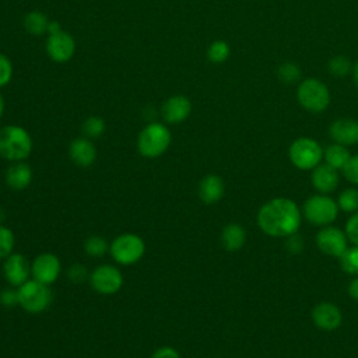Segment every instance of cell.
Here are the masks:
<instances>
[{"instance_id":"obj_27","label":"cell","mask_w":358,"mask_h":358,"mask_svg":"<svg viewBox=\"0 0 358 358\" xmlns=\"http://www.w3.org/2000/svg\"><path fill=\"white\" fill-rule=\"evenodd\" d=\"M231 49L225 41H214L207 49V59L211 63H222L229 57Z\"/></svg>"},{"instance_id":"obj_5","label":"cell","mask_w":358,"mask_h":358,"mask_svg":"<svg viewBox=\"0 0 358 358\" xmlns=\"http://www.w3.org/2000/svg\"><path fill=\"white\" fill-rule=\"evenodd\" d=\"M17 292L18 305L28 313H41L46 310L52 302V291L49 285L34 278L20 285Z\"/></svg>"},{"instance_id":"obj_10","label":"cell","mask_w":358,"mask_h":358,"mask_svg":"<svg viewBox=\"0 0 358 358\" xmlns=\"http://www.w3.org/2000/svg\"><path fill=\"white\" fill-rule=\"evenodd\" d=\"M74 52H76V41L69 32L59 29L48 35L46 53L53 62L66 63L74 56Z\"/></svg>"},{"instance_id":"obj_38","label":"cell","mask_w":358,"mask_h":358,"mask_svg":"<svg viewBox=\"0 0 358 358\" xmlns=\"http://www.w3.org/2000/svg\"><path fill=\"white\" fill-rule=\"evenodd\" d=\"M348 294L352 299L358 301V277H355L348 285Z\"/></svg>"},{"instance_id":"obj_14","label":"cell","mask_w":358,"mask_h":358,"mask_svg":"<svg viewBox=\"0 0 358 358\" xmlns=\"http://www.w3.org/2000/svg\"><path fill=\"white\" fill-rule=\"evenodd\" d=\"M192 112L190 99L185 95H173L169 96L161 109L162 117L169 124H179L185 122Z\"/></svg>"},{"instance_id":"obj_9","label":"cell","mask_w":358,"mask_h":358,"mask_svg":"<svg viewBox=\"0 0 358 358\" xmlns=\"http://www.w3.org/2000/svg\"><path fill=\"white\" fill-rule=\"evenodd\" d=\"M91 287L102 295H112L123 285V275L116 266L102 264L90 274Z\"/></svg>"},{"instance_id":"obj_7","label":"cell","mask_w":358,"mask_h":358,"mask_svg":"<svg viewBox=\"0 0 358 358\" xmlns=\"http://www.w3.org/2000/svg\"><path fill=\"white\" fill-rule=\"evenodd\" d=\"M288 157L296 168L308 171L320 164L323 158V148L310 137H299L289 145Z\"/></svg>"},{"instance_id":"obj_17","label":"cell","mask_w":358,"mask_h":358,"mask_svg":"<svg viewBox=\"0 0 358 358\" xmlns=\"http://www.w3.org/2000/svg\"><path fill=\"white\" fill-rule=\"evenodd\" d=\"M70 159L83 168L94 164L96 158V147L88 137H77L69 145Z\"/></svg>"},{"instance_id":"obj_12","label":"cell","mask_w":358,"mask_h":358,"mask_svg":"<svg viewBox=\"0 0 358 358\" xmlns=\"http://www.w3.org/2000/svg\"><path fill=\"white\" fill-rule=\"evenodd\" d=\"M3 274L10 285L18 288L20 285H22L29 280L31 264L24 255L11 253L4 260Z\"/></svg>"},{"instance_id":"obj_35","label":"cell","mask_w":358,"mask_h":358,"mask_svg":"<svg viewBox=\"0 0 358 358\" xmlns=\"http://www.w3.org/2000/svg\"><path fill=\"white\" fill-rule=\"evenodd\" d=\"M67 277H69L70 281H73L76 284H80L87 278V268L83 264L76 263V264L70 266V268L67 271Z\"/></svg>"},{"instance_id":"obj_29","label":"cell","mask_w":358,"mask_h":358,"mask_svg":"<svg viewBox=\"0 0 358 358\" xmlns=\"http://www.w3.org/2000/svg\"><path fill=\"white\" fill-rule=\"evenodd\" d=\"M105 122L99 116H90L83 123V133L88 138H98L105 131Z\"/></svg>"},{"instance_id":"obj_33","label":"cell","mask_w":358,"mask_h":358,"mask_svg":"<svg viewBox=\"0 0 358 358\" xmlns=\"http://www.w3.org/2000/svg\"><path fill=\"white\" fill-rule=\"evenodd\" d=\"M343 173L348 182L358 185V155H351L345 166L343 168Z\"/></svg>"},{"instance_id":"obj_4","label":"cell","mask_w":358,"mask_h":358,"mask_svg":"<svg viewBox=\"0 0 358 358\" xmlns=\"http://www.w3.org/2000/svg\"><path fill=\"white\" fill-rule=\"evenodd\" d=\"M298 103L310 113H320L330 103V92L327 85L313 77L302 80L296 88Z\"/></svg>"},{"instance_id":"obj_18","label":"cell","mask_w":358,"mask_h":358,"mask_svg":"<svg viewBox=\"0 0 358 358\" xmlns=\"http://www.w3.org/2000/svg\"><path fill=\"white\" fill-rule=\"evenodd\" d=\"M310 180L315 189L320 193H330L338 185V173L333 166L327 164H319L316 168H313Z\"/></svg>"},{"instance_id":"obj_22","label":"cell","mask_w":358,"mask_h":358,"mask_svg":"<svg viewBox=\"0 0 358 358\" xmlns=\"http://www.w3.org/2000/svg\"><path fill=\"white\" fill-rule=\"evenodd\" d=\"M323 157L327 165L333 166L334 169H343L351 155L345 145L333 143L326 147V150L323 151Z\"/></svg>"},{"instance_id":"obj_8","label":"cell","mask_w":358,"mask_h":358,"mask_svg":"<svg viewBox=\"0 0 358 358\" xmlns=\"http://www.w3.org/2000/svg\"><path fill=\"white\" fill-rule=\"evenodd\" d=\"M338 213V204L329 196H310L303 204V215L313 225H327L333 222Z\"/></svg>"},{"instance_id":"obj_24","label":"cell","mask_w":358,"mask_h":358,"mask_svg":"<svg viewBox=\"0 0 358 358\" xmlns=\"http://www.w3.org/2000/svg\"><path fill=\"white\" fill-rule=\"evenodd\" d=\"M327 70L333 77L343 78V77H345L347 74H350L352 71V64H351L350 59H347L343 55H338V56H333L329 60Z\"/></svg>"},{"instance_id":"obj_36","label":"cell","mask_w":358,"mask_h":358,"mask_svg":"<svg viewBox=\"0 0 358 358\" xmlns=\"http://www.w3.org/2000/svg\"><path fill=\"white\" fill-rule=\"evenodd\" d=\"M0 303L6 308H13L14 305L18 303V292L17 289H3L0 292Z\"/></svg>"},{"instance_id":"obj_30","label":"cell","mask_w":358,"mask_h":358,"mask_svg":"<svg viewBox=\"0 0 358 358\" xmlns=\"http://www.w3.org/2000/svg\"><path fill=\"white\" fill-rule=\"evenodd\" d=\"M338 208H341L345 213H354L358 211V189H345L338 196Z\"/></svg>"},{"instance_id":"obj_23","label":"cell","mask_w":358,"mask_h":358,"mask_svg":"<svg viewBox=\"0 0 358 358\" xmlns=\"http://www.w3.org/2000/svg\"><path fill=\"white\" fill-rule=\"evenodd\" d=\"M49 20L41 11H31L24 18V27L31 35H42L49 29Z\"/></svg>"},{"instance_id":"obj_13","label":"cell","mask_w":358,"mask_h":358,"mask_svg":"<svg viewBox=\"0 0 358 358\" xmlns=\"http://www.w3.org/2000/svg\"><path fill=\"white\" fill-rule=\"evenodd\" d=\"M316 243L324 255L340 257L347 249V235L336 227H326L317 232Z\"/></svg>"},{"instance_id":"obj_6","label":"cell","mask_w":358,"mask_h":358,"mask_svg":"<svg viewBox=\"0 0 358 358\" xmlns=\"http://www.w3.org/2000/svg\"><path fill=\"white\" fill-rule=\"evenodd\" d=\"M109 252L117 264L131 266L141 260L145 252V245L143 238L136 234H122L112 241Z\"/></svg>"},{"instance_id":"obj_1","label":"cell","mask_w":358,"mask_h":358,"mask_svg":"<svg viewBox=\"0 0 358 358\" xmlns=\"http://www.w3.org/2000/svg\"><path fill=\"white\" fill-rule=\"evenodd\" d=\"M301 210L295 201L277 197L264 203L257 213L260 229L270 236H292L301 227Z\"/></svg>"},{"instance_id":"obj_2","label":"cell","mask_w":358,"mask_h":358,"mask_svg":"<svg viewBox=\"0 0 358 358\" xmlns=\"http://www.w3.org/2000/svg\"><path fill=\"white\" fill-rule=\"evenodd\" d=\"M32 151L29 133L17 124H7L0 129V155L11 162L24 161Z\"/></svg>"},{"instance_id":"obj_19","label":"cell","mask_w":358,"mask_h":358,"mask_svg":"<svg viewBox=\"0 0 358 358\" xmlns=\"http://www.w3.org/2000/svg\"><path fill=\"white\" fill-rule=\"evenodd\" d=\"M32 169L28 164L18 161L13 162L6 171V183L13 190H24L31 185Z\"/></svg>"},{"instance_id":"obj_16","label":"cell","mask_w":358,"mask_h":358,"mask_svg":"<svg viewBox=\"0 0 358 358\" xmlns=\"http://www.w3.org/2000/svg\"><path fill=\"white\" fill-rule=\"evenodd\" d=\"M329 134L337 144L354 145L358 143V120L351 117L337 119L330 124Z\"/></svg>"},{"instance_id":"obj_39","label":"cell","mask_w":358,"mask_h":358,"mask_svg":"<svg viewBox=\"0 0 358 358\" xmlns=\"http://www.w3.org/2000/svg\"><path fill=\"white\" fill-rule=\"evenodd\" d=\"M351 74H352V81H354V84H355V87L358 90V62L355 64H352Z\"/></svg>"},{"instance_id":"obj_26","label":"cell","mask_w":358,"mask_h":358,"mask_svg":"<svg viewBox=\"0 0 358 358\" xmlns=\"http://www.w3.org/2000/svg\"><path fill=\"white\" fill-rule=\"evenodd\" d=\"M277 77L280 81H282L285 84H294V83L299 81V78H301V69L296 63L285 62L278 66Z\"/></svg>"},{"instance_id":"obj_20","label":"cell","mask_w":358,"mask_h":358,"mask_svg":"<svg viewBox=\"0 0 358 358\" xmlns=\"http://www.w3.org/2000/svg\"><path fill=\"white\" fill-rule=\"evenodd\" d=\"M224 182L220 176L210 173L206 175L199 183V197L206 204H214L224 196Z\"/></svg>"},{"instance_id":"obj_15","label":"cell","mask_w":358,"mask_h":358,"mask_svg":"<svg viewBox=\"0 0 358 358\" xmlns=\"http://www.w3.org/2000/svg\"><path fill=\"white\" fill-rule=\"evenodd\" d=\"M312 320L319 329L331 331L341 324L343 315L337 305L331 302H322L313 308Z\"/></svg>"},{"instance_id":"obj_3","label":"cell","mask_w":358,"mask_h":358,"mask_svg":"<svg viewBox=\"0 0 358 358\" xmlns=\"http://www.w3.org/2000/svg\"><path fill=\"white\" fill-rule=\"evenodd\" d=\"M171 130L158 122L148 123L137 137V150L145 158H157L162 155L171 145Z\"/></svg>"},{"instance_id":"obj_37","label":"cell","mask_w":358,"mask_h":358,"mask_svg":"<svg viewBox=\"0 0 358 358\" xmlns=\"http://www.w3.org/2000/svg\"><path fill=\"white\" fill-rule=\"evenodd\" d=\"M151 358H180V357H179V352H178L175 348L165 345V347L157 348V350L152 352Z\"/></svg>"},{"instance_id":"obj_34","label":"cell","mask_w":358,"mask_h":358,"mask_svg":"<svg viewBox=\"0 0 358 358\" xmlns=\"http://www.w3.org/2000/svg\"><path fill=\"white\" fill-rule=\"evenodd\" d=\"M345 235L350 242L358 246V211L348 218L345 224Z\"/></svg>"},{"instance_id":"obj_32","label":"cell","mask_w":358,"mask_h":358,"mask_svg":"<svg viewBox=\"0 0 358 358\" xmlns=\"http://www.w3.org/2000/svg\"><path fill=\"white\" fill-rule=\"evenodd\" d=\"M11 77H13V64L4 53H0V88L7 85Z\"/></svg>"},{"instance_id":"obj_25","label":"cell","mask_w":358,"mask_h":358,"mask_svg":"<svg viewBox=\"0 0 358 358\" xmlns=\"http://www.w3.org/2000/svg\"><path fill=\"white\" fill-rule=\"evenodd\" d=\"M108 249L109 246L106 239L99 235H92L84 242V250L91 257H102Z\"/></svg>"},{"instance_id":"obj_11","label":"cell","mask_w":358,"mask_h":358,"mask_svg":"<svg viewBox=\"0 0 358 358\" xmlns=\"http://www.w3.org/2000/svg\"><path fill=\"white\" fill-rule=\"evenodd\" d=\"M62 271V263L53 253H41L31 263V275L34 280L46 285L53 284Z\"/></svg>"},{"instance_id":"obj_40","label":"cell","mask_w":358,"mask_h":358,"mask_svg":"<svg viewBox=\"0 0 358 358\" xmlns=\"http://www.w3.org/2000/svg\"><path fill=\"white\" fill-rule=\"evenodd\" d=\"M3 113H4V98H3V95L0 92V119H1Z\"/></svg>"},{"instance_id":"obj_31","label":"cell","mask_w":358,"mask_h":358,"mask_svg":"<svg viewBox=\"0 0 358 358\" xmlns=\"http://www.w3.org/2000/svg\"><path fill=\"white\" fill-rule=\"evenodd\" d=\"M15 245L14 232L4 225H0V259H6L13 253Z\"/></svg>"},{"instance_id":"obj_28","label":"cell","mask_w":358,"mask_h":358,"mask_svg":"<svg viewBox=\"0 0 358 358\" xmlns=\"http://www.w3.org/2000/svg\"><path fill=\"white\" fill-rule=\"evenodd\" d=\"M341 268L348 274H358V246L354 245L352 248H347L344 253L340 256Z\"/></svg>"},{"instance_id":"obj_21","label":"cell","mask_w":358,"mask_h":358,"mask_svg":"<svg viewBox=\"0 0 358 358\" xmlns=\"http://www.w3.org/2000/svg\"><path fill=\"white\" fill-rule=\"evenodd\" d=\"M246 242V232L239 224H228L222 228L221 243L228 252L239 250Z\"/></svg>"}]
</instances>
